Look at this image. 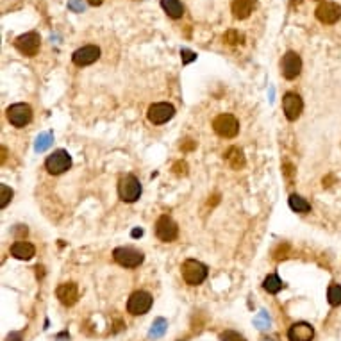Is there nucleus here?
I'll return each mask as SVG.
<instances>
[{"label": "nucleus", "instance_id": "obj_1", "mask_svg": "<svg viewBox=\"0 0 341 341\" xmlns=\"http://www.w3.org/2000/svg\"><path fill=\"white\" fill-rule=\"evenodd\" d=\"M180 270H182V279L188 286H198L207 279V266L196 259H186Z\"/></svg>", "mask_w": 341, "mask_h": 341}, {"label": "nucleus", "instance_id": "obj_2", "mask_svg": "<svg viewBox=\"0 0 341 341\" xmlns=\"http://www.w3.org/2000/svg\"><path fill=\"white\" fill-rule=\"evenodd\" d=\"M118 195L124 202H136L141 195V184L134 175H124L118 182Z\"/></svg>", "mask_w": 341, "mask_h": 341}, {"label": "nucleus", "instance_id": "obj_3", "mask_svg": "<svg viewBox=\"0 0 341 341\" xmlns=\"http://www.w3.org/2000/svg\"><path fill=\"white\" fill-rule=\"evenodd\" d=\"M70 167H72V158H70V154L66 150H56L45 161V168L52 175L64 173L66 170H70Z\"/></svg>", "mask_w": 341, "mask_h": 341}, {"label": "nucleus", "instance_id": "obj_4", "mask_svg": "<svg viewBox=\"0 0 341 341\" xmlns=\"http://www.w3.org/2000/svg\"><path fill=\"white\" fill-rule=\"evenodd\" d=\"M113 257L118 263L120 266H125V268H136L143 263V254L140 250H134L131 247H118L113 250Z\"/></svg>", "mask_w": 341, "mask_h": 341}, {"label": "nucleus", "instance_id": "obj_5", "mask_svg": "<svg viewBox=\"0 0 341 341\" xmlns=\"http://www.w3.org/2000/svg\"><path fill=\"white\" fill-rule=\"evenodd\" d=\"M152 295L147 293V291H134L127 300V311L134 316L145 315V313L150 311L152 307Z\"/></svg>", "mask_w": 341, "mask_h": 341}, {"label": "nucleus", "instance_id": "obj_6", "mask_svg": "<svg viewBox=\"0 0 341 341\" xmlns=\"http://www.w3.org/2000/svg\"><path fill=\"white\" fill-rule=\"evenodd\" d=\"M14 47L27 57H34L36 54L39 52V47H41V38H39L38 32H25V34L18 36L14 39Z\"/></svg>", "mask_w": 341, "mask_h": 341}, {"label": "nucleus", "instance_id": "obj_7", "mask_svg": "<svg viewBox=\"0 0 341 341\" xmlns=\"http://www.w3.org/2000/svg\"><path fill=\"white\" fill-rule=\"evenodd\" d=\"M213 129L218 136L234 138L239 133V122L232 115H218L213 122Z\"/></svg>", "mask_w": 341, "mask_h": 341}, {"label": "nucleus", "instance_id": "obj_8", "mask_svg": "<svg viewBox=\"0 0 341 341\" xmlns=\"http://www.w3.org/2000/svg\"><path fill=\"white\" fill-rule=\"evenodd\" d=\"M281 72L284 75V79H288V81H293V79H297L300 75V72H302V59H300L297 52L290 50L282 56Z\"/></svg>", "mask_w": 341, "mask_h": 341}, {"label": "nucleus", "instance_id": "obj_9", "mask_svg": "<svg viewBox=\"0 0 341 341\" xmlns=\"http://www.w3.org/2000/svg\"><path fill=\"white\" fill-rule=\"evenodd\" d=\"M7 120L13 127H25L32 120V109L29 104H13L7 107Z\"/></svg>", "mask_w": 341, "mask_h": 341}, {"label": "nucleus", "instance_id": "obj_10", "mask_svg": "<svg viewBox=\"0 0 341 341\" xmlns=\"http://www.w3.org/2000/svg\"><path fill=\"white\" fill-rule=\"evenodd\" d=\"M175 115V107L171 106V104L168 102H158V104H152V106L149 107V113H147V116H149L150 124L154 125H163L167 124L168 120H171Z\"/></svg>", "mask_w": 341, "mask_h": 341}, {"label": "nucleus", "instance_id": "obj_11", "mask_svg": "<svg viewBox=\"0 0 341 341\" xmlns=\"http://www.w3.org/2000/svg\"><path fill=\"white\" fill-rule=\"evenodd\" d=\"M156 236L161 241H165V243H170V241H175L177 236H179V227H177V223L170 216L163 214L156 222Z\"/></svg>", "mask_w": 341, "mask_h": 341}, {"label": "nucleus", "instance_id": "obj_12", "mask_svg": "<svg viewBox=\"0 0 341 341\" xmlns=\"http://www.w3.org/2000/svg\"><path fill=\"white\" fill-rule=\"evenodd\" d=\"M302 109H304V102L302 98H300V95L290 91V93H286L282 97V111H284V116L290 122H295V120L299 118L302 115Z\"/></svg>", "mask_w": 341, "mask_h": 341}, {"label": "nucleus", "instance_id": "obj_13", "mask_svg": "<svg viewBox=\"0 0 341 341\" xmlns=\"http://www.w3.org/2000/svg\"><path fill=\"white\" fill-rule=\"evenodd\" d=\"M316 18L325 23V25H333L341 18V5L336 2H322L315 11Z\"/></svg>", "mask_w": 341, "mask_h": 341}, {"label": "nucleus", "instance_id": "obj_14", "mask_svg": "<svg viewBox=\"0 0 341 341\" xmlns=\"http://www.w3.org/2000/svg\"><path fill=\"white\" fill-rule=\"evenodd\" d=\"M98 57H100V48L97 45H86L73 52L72 61L77 66H88V64H93Z\"/></svg>", "mask_w": 341, "mask_h": 341}, {"label": "nucleus", "instance_id": "obj_15", "mask_svg": "<svg viewBox=\"0 0 341 341\" xmlns=\"http://www.w3.org/2000/svg\"><path fill=\"white\" fill-rule=\"evenodd\" d=\"M56 295L63 306L70 307L79 300V288H77L75 282H63V284L57 286Z\"/></svg>", "mask_w": 341, "mask_h": 341}, {"label": "nucleus", "instance_id": "obj_16", "mask_svg": "<svg viewBox=\"0 0 341 341\" xmlns=\"http://www.w3.org/2000/svg\"><path fill=\"white\" fill-rule=\"evenodd\" d=\"M313 338H315V329L306 322L293 324L288 331V340L290 341H311Z\"/></svg>", "mask_w": 341, "mask_h": 341}, {"label": "nucleus", "instance_id": "obj_17", "mask_svg": "<svg viewBox=\"0 0 341 341\" xmlns=\"http://www.w3.org/2000/svg\"><path fill=\"white\" fill-rule=\"evenodd\" d=\"M257 0H232V14L236 20H247L252 14V11L256 9Z\"/></svg>", "mask_w": 341, "mask_h": 341}, {"label": "nucleus", "instance_id": "obj_18", "mask_svg": "<svg viewBox=\"0 0 341 341\" xmlns=\"http://www.w3.org/2000/svg\"><path fill=\"white\" fill-rule=\"evenodd\" d=\"M34 254H36L34 245L27 243V241H16V243H13V247H11V256L16 257V259H21V261H29Z\"/></svg>", "mask_w": 341, "mask_h": 341}, {"label": "nucleus", "instance_id": "obj_19", "mask_svg": "<svg viewBox=\"0 0 341 341\" xmlns=\"http://www.w3.org/2000/svg\"><path fill=\"white\" fill-rule=\"evenodd\" d=\"M161 7L165 9V13L170 18L177 20V18H182L184 14V5L180 4V0H161Z\"/></svg>", "mask_w": 341, "mask_h": 341}, {"label": "nucleus", "instance_id": "obj_20", "mask_svg": "<svg viewBox=\"0 0 341 341\" xmlns=\"http://www.w3.org/2000/svg\"><path fill=\"white\" fill-rule=\"evenodd\" d=\"M225 159L234 170H239V168L245 167V156L238 147H230V149L225 152Z\"/></svg>", "mask_w": 341, "mask_h": 341}, {"label": "nucleus", "instance_id": "obj_21", "mask_svg": "<svg viewBox=\"0 0 341 341\" xmlns=\"http://www.w3.org/2000/svg\"><path fill=\"white\" fill-rule=\"evenodd\" d=\"M263 288H265L268 293L275 295L279 293V291L284 288V282L279 279V275H275V273H272V275H268V277L265 279V282H263Z\"/></svg>", "mask_w": 341, "mask_h": 341}, {"label": "nucleus", "instance_id": "obj_22", "mask_svg": "<svg viewBox=\"0 0 341 341\" xmlns=\"http://www.w3.org/2000/svg\"><path fill=\"white\" fill-rule=\"evenodd\" d=\"M290 207L293 209L295 213H309L311 211V204L306 198H302L300 195L290 196Z\"/></svg>", "mask_w": 341, "mask_h": 341}, {"label": "nucleus", "instance_id": "obj_23", "mask_svg": "<svg viewBox=\"0 0 341 341\" xmlns=\"http://www.w3.org/2000/svg\"><path fill=\"white\" fill-rule=\"evenodd\" d=\"M327 300L331 306H341V286L340 284H331L327 290Z\"/></svg>", "mask_w": 341, "mask_h": 341}, {"label": "nucleus", "instance_id": "obj_24", "mask_svg": "<svg viewBox=\"0 0 341 341\" xmlns=\"http://www.w3.org/2000/svg\"><path fill=\"white\" fill-rule=\"evenodd\" d=\"M167 327H168L167 320H165V318H158V320L152 324V329H150L149 336L150 338H161L163 334L167 333Z\"/></svg>", "mask_w": 341, "mask_h": 341}, {"label": "nucleus", "instance_id": "obj_25", "mask_svg": "<svg viewBox=\"0 0 341 341\" xmlns=\"http://www.w3.org/2000/svg\"><path fill=\"white\" fill-rule=\"evenodd\" d=\"M52 134L50 133H45V134H39V138H38V141H36V150L38 152H43V150H47L48 147L52 145Z\"/></svg>", "mask_w": 341, "mask_h": 341}, {"label": "nucleus", "instance_id": "obj_26", "mask_svg": "<svg viewBox=\"0 0 341 341\" xmlns=\"http://www.w3.org/2000/svg\"><path fill=\"white\" fill-rule=\"evenodd\" d=\"M223 39H225V41L229 43V45H238V43H243L245 36L241 34V32H238V30L230 29V30H227V32H225Z\"/></svg>", "mask_w": 341, "mask_h": 341}, {"label": "nucleus", "instance_id": "obj_27", "mask_svg": "<svg viewBox=\"0 0 341 341\" xmlns=\"http://www.w3.org/2000/svg\"><path fill=\"white\" fill-rule=\"evenodd\" d=\"M11 196H13V191H11V188H7L5 184H2V186H0V207L4 209L5 205L11 202Z\"/></svg>", "mask_w": 341, "mask_h": 341}, {"label": "nucleus", "instance_id": "obj_28", "mask_svg": "<svg viewBox=\"0 0 341 341\" xmlns=\"http://www.w3.org/2000/svg\"><path fill=\"white\" fill-rule=\"evenodd\" d=\"M220 340L222 341H247L239 333H234V331H225V333L220 334Z\"/></svg>", "mask_w": 341, "mask_h": 341}, {"label": "nucleus", "instance_id": "obj_29", "mask_svg": "<svg viewBox=\"0 0 341 341\" xmlns=\"http://www.w3.org/2000/svg\"><path fill=\"white\" fill-rule=\"evenodd\" d=\"M254 322H256V325H257L259 329H268V327H270V316L266 315L265 311H261V315L257 316V318H256Z\"/></svg>", "mask_w": 341, "mask_h": 341}, {"label": "nucleus", "instance_id": "obj_30", "mask_svg": "<svg viewBox=\"0 0 341 341\" xmlns=\"http://www.w3.org/2000/svg\"><path fill=\"white\" fill-rule=\"evenodd\" d=\"M171 170H173V173H175V175H179V177H182V175H188V165H186L184 161H177V163L173 165V168H171Z\"/></svg>", "mask_w": 341, "mask_h": 341}, {"label": "nucleus", "instance_id": "obj_31", "mask_svg": "<svg viewBox=\"0 0 341 341\" xmlns=\"http://www.w3.org/2000/svg\"><path fill=\"white\" fill-rule=\"evenodd\" d=\"M180 57H182V64H189L196 59V54L193 50H188V48H182L180 50Z\"/></svg>", "mask_w": 341, "mask_h": 341}, {"label": "nucleus", "instance_id": "obj_32", "mask_svg": "<svg viewBox=\"0 0 341 341\" xmlns=\"http://www.w3.org/2000/svg\"><path fill=\"white\" fill-rule=\"evenodd\" d=\"M286 252H288V245H279V248L275 250L273 257H275V259H284V257H286Z\"/></svg>", "mask_w": 341, "mask_h": 341}, {"label": "nucleus", "instance_id": "obj_33", "mask_svg": "<svg viewBox=\"0 0 341 341\" xmlns=\"http://www.w3.org/2000/svg\"><path fill=\"white\" fill-rule=\"evenodd\" d=\"M196 147V141H193V140H184L182 143H180V150H193Z\"/></svg>", "mask_w": 341, "mask_h": 341}, {"label": "nucleus", "instance_id": "obj_34", "mask_svg": "<svg viewBox=\"0 0 341 341\" xmlns=\"http://www.w3.org/2000/svg\"><path fill=\"white\" fill-rule=\"evenodd\" d=\"M284 173L286 177H291V173H293V167H291L290 163H284Z\"/></svg>", "mask_w": 341, "mask_h": 341}, {"label": "nucleus", "instance_id": "obj_35", "mask_svg": "<svg viewBox=\"0 0 341 341\" xmlns=\"http://www.w3.org/2000/svg\"><path fill=\"white\" fill-rule=\"evenodd\" d=\"M7 341H21V336L18 333H13L7 336Z\"/></svg>", "mask_w": 341, "mask_h": 341}, {"label": "nucleus", "instance_id": "obj_36", "mask_svg": "<svg viewBox=\"0 0 341 341\" xmlns=\"http://www.w3.org/2000/svg\"><path fill=\"white\" fill-rule=\"evenodd\" d=\"M70 7L77 9V11H82V5H79V4H77L75 0H70Z\"/></svg>", "mask_w": 341, "mask_h": 341}, {"label": "nucleus", "instance_id": "obj_37", "mask_svg": "<svg viewBox=\"0 0 341 341\" xmlns=\"http://www.w3.org/2000/svg\"><path fill=\"white\" fill-rule=\"evenodd\" d=\"M102 2H104V0H88V4H90V5H95V7H97V5H100Z\"/></svg>", "mask_w": 341, "mask_h": 341}, {"label": "nucleus", "instance_id": "obj_38", "mask_svg": "<svg viewBox=\"0 0 341 341\" xmlns=\"http://www.w3.org/2000/svg\"><path fill=\"white\" fill-rule=\"evenodd\" d=\"M141 234H143V230H141V229L133 230V236H134V238H138V236H141Z\"/></svg>", "mask_w": 341, "mask_h": 341}]
</instances>
